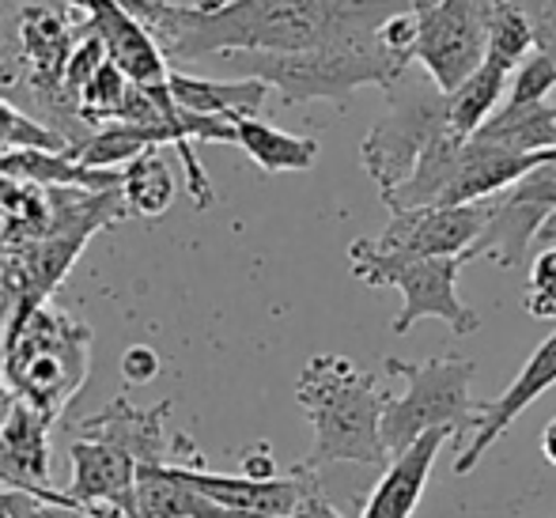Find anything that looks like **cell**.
<instances>
[{"label":"cell","instance_id":"6da1fadb","mask_svg":"<svg viewBox=\"0 0 556 518\" xmlns=\"http://www.w3.org/2000/svg\"><path fill=\"white\" fill-rule=\"evenodd\" d=\"M160 42L163 58L190 65L224 53H300L379 30L409 0H122Z\"/></svg>","mask_w":556,"mask_h":518},{"label":"cell","instance_id":"7a4b0ae2","mask_svg":"<svg viewBox=\"0 0 556 518\" xmlns=\"http://www.w3.org/2000/svg\"><path fill=\"white\" fill-rule=\"evenodd\" d=\"M387 397L375 379L356 367L349 356H311L295 379V402L307 413L315 431V451L303 469L318 473L333 462H356V466H390L387 443H382V409Z\"/></svg>","mask_w":556,"mask_h":518},{"label":"cell","instance_id":"3957f363","mask_svg":"<svg viewBox=\"0 0 556 518\" xmlns=\"http://www.w3.org/2000/svg\"><path fill=\"white\" fill-rule=\"evenodd\" d=\"M220 61L231 65L239 76L269 84L285 103H315V99L344 103L356 88H371V84L387 91L390 84L402 80L413 68V61L387 50L382 27L341 38V42H330V46H318V50L224 53Z\"/></svg>","mask_w":556,"mask_h":518},{"label":"cell","instance_id":"277c9868","mask_svg":"<svg viewBox=\"0 0 556 518\" xmlns=\"http://www.w3.org/2000/svg\"><path fill=\"white\" fill-rule=\"evenodd\" d=\"M0 375L12 397L58 424L91 375V326L46 303L12 337H4Z\"/></svg>","mask_w":556,"mask_h":518},{"label":"cell","instance_id":"5b68a950","mask_svg":"<svg viewBox=\"0 0 556 518\" xmlns=\"http://www.w3.org/2000/svg\"><path fill=\"white\" fill-rule=\"evenodd\" d=\"M387 371L394 379H405V394L387 397V409H382V443L390 458L435 428H451L454 439H462V431H473L477 402L469 394L473 359L428 356L425 364H409V359L387 356Z\"/></svg>","mask_w":556,"mask_h":518},{"label":"cell","instance_id":"8992f818","mask_svg":"<svg viewBox=\"0 0 556 518\" xmlns=\"http://www.w3.org/2000/svg\"><path fill=\"white\" fill-rule=\"evenodd\" d=\"M387 114L367 129L359 144V160L371 182L379 186V198L405 182L417 170V163L428 155V148L446 137V91L420 65H413L402 80L387 88Z\"/></svg>","mask_w":556,"mask_h":518},{"label":"cell","instance_id":"52a82bcc","mask_svg":"<svg viewBox=\"0 0 556 518\" xmlns=\"http://www.w3.org/2000/svg\"><path fill=\"white\" fill-rule=\"evenodd\" d=\"M352 277L367 288H397L402 314L390 321L397 337H405L420 318H440L458 337L481 329V314L466 307L458 295V273L466 257H387L371 247V239H356L349 247Z\"/></svg>","mask_w":556,"mask_h":518},{"label":"cell","instance_id":"ba28073f","mask_svg":"<svg viewBox=\"0 0 556 518\" xmlns=\"http://www.w3.org/2000/svg\"><path fill=\"white\" fill-rule=\"evenodd\" d=\"M413 12L420 23L417 65L451 96L466 76L484 65L492 0H432Z\"/></svg>","mask_w":556,"mask_h":518},{"label":"cell","instance_id":"9c48e42d","mask_svg":"<svg viewBox=\"0 0 556 518\" xmlns=\"http://www.w3.org/2000/svg\"><path fill=\"white\" fill-rule=\"evenodd\" d=\"M492 219V201L454 209H402L375 235L371 247L387 257H466Z\"/></svg>","mask_w":556,"mask_h":518},{"label":"cell","instance_id":"30bf717a","mask_svg":"<svg viewBox=\"0 0 556 518\" xmlns=\"http://www.w3.org/2000/svg\"><path fill=\"white\" fill-rule=\"evenodd\" d=\"M553 387H556V329L545 337L542 344H538L534 356L522 364V371L515 375L511 387H507L504 394L492 397V402H484V405H477L469 443L458 446V454H454V473L458 477L473 473L477 462H481L484 454L500 443V435H504V431Z\"/></svg>","mask_w":556,"mask_h":518},{"label":"cell","instance_id":"8fae6325","mask_svg":"<svg viewBox=\"0 0 556 518\" xmlns=\"http://www.w3.org/2000/svg\"><path fill=\"white\" fill-rule=\"evenodd\" d=\"M73 477L68 489L58 492V507H80V511H117L137 518V462L125 451L99 439H76L68 446Z\"/></svg>","mask_w":556,"mask_h":518},{"label":"cell","instance_id":"7c38bea8","mask_svg":"<svg viewBox=\"0 0 556 518\" xmlns=\"http://www.w3.org/2000/svg\"><path fill=\"white\" fill-rule=\"evenodd\" d=\"M50 431L53 420L35 405L20 397L0 405V489L58 504V489L50 481Z\"/></svg>","mask_w":556,"mask_h":518},{"label":"cell","instance_id":"4fadbf2b","mask_svg":"<svg viewBox=\"0 0 556 518\" xmlns=\"http://www.w3.org/2000/svg\"><path fill=\"white\" fill-rule=\"evenodd\" d=\"M178 473L231 518H292L311 481V469L303 466H295L288 477H269V481L247 473H208L201 466H178Z\"/></svg>","mask_w":556,"mask_h":518},{"label":"cell","instance_id":"5bb4252c","mask_svg":"<svg viewBox=\"0 0 556 518\" xmlns=\"http://www.w3.org/2000/svg\"><path fill=\"white\" fill-rule=\"evenodd\" d=\"M73 4L84 8L88 30L106 46V58L129 76V84L160 88L170 80V61L163 58L160 42L122 0H73Z\"/></svg>","mask_w":556,"mask_h":518},{"label":"cell","instance_id":"9a60e30c","mask_svg":"<svg viewBox=\"0 0 556 518\" xmlns=\"http://www.w3.org/2000/svg\"><path fill=\"white\" fill-rule=\"evenodd\" d=\"M167 413L170 402L140 409L129 402V394H117L111 405L76 424V439L111 443L129 454L137 466H175V439L167 435V424H163Z\"/></svg>","mask_w":556,"mask_h":518},{"label":"cell","instance_id":"2e32d148","mask_svg":"<svg viewBox=\"0 0 556 518\" xmlns=\"http://www.w3.org/2000/svg\"><path fill=\"white\" fill-rule=\"evenodd\" d=\"M549 155H519L507 152V148L484 144V140L469 137L462 144L458 155V170H454V182L446 190L440 209H454V205H477V201H492L500 193L515 190L522 178H530L538 167H545Z\"/></svg>","mask_w":556,"mask_h":518},{"label":"cell","instance_id":"e0dca14e","mask_svg":"<svg viewBox=\"0 0 556 518\" xmlns=\"http://www.w3.org/2000/svg\"><path fill=\"white\" fill-rule=\"evenodd\" d=\"M84 35H73L68 20L53 4H27L20 12V50H23V73L27 84L42 96L65 103L61 76L73 58L76 42Z\"/></svg>","mask_w":556,"mask_h":518},{"label":"cell","instance_id":"ac0fdd59","mask_svg":"<svg viewBox=\"0 0 556 518\" xmlns=\"http://www.w3.org/2000/svg\"><path fill=\"white\" fill-rule=\"evenodd\" d=\"M451 439H454L451 428H435V431H428V435H420L413 446H405L402 454H394L359 518H413L420 496H425V489H428L435 458H440V451Z\"/></svg>","mask_w":556,"mask_h":518},{"label":"cell","instance_id":"d6986e66","mask_svg":"<svg viewBox=\"0 0 556 518\" xmlns=\"http://www.w3.org/2000/svg\"><path fill=\"white\" fill-rule=\"evenodd\" d=\"M170 96L182 110L190 114H205V117H224V122H239V117H254L262 110L265 96H269V84L250 80H201L190 76L182 68H170Z\"/></svg>","mask_w":556,"mask_h":518},{"label":"cell","instance_id":"ffe728a7","mask_svg":"<svg viewBox=\"0 0 556 518\" xmlns=\"http://www.w3.org/2000/svg\"><path fill=\"white\" fill-rule=\"evenodd\" d=\"M235 144L265 170V175H292V170H311L318 160V140L292 137L262 117H239L235 122Z\"/></svg>","mask_w":556,"mask_h":518},{"label":"cell","instance_id":"44dd1931","mask_svg":"<svg viewBox=\"0 0 556 518\" xmlns=\"http://www.w3.org/2000/svg\"><path fill=\"white\" fill-rule=\"evenodd\" d=\"M473 137L519 155H549L556 148V103L500 106Z\"/></svg>","mask_w":556,"mask_h":518},{"label":"cell","instance_id":"7402d4cb","mask_svg":"<svg viewBox=\"0 0 556 518\" xmlns=\"http://www.w3.org/2000/svg\"><path fill=\"white\" fill-rule=\"evenodd\" d=\"M152 148H167V137H163L160 129H148V125H137V122H106L96 137L68 148V155H73L80 167L114 170V167H129L137 155L152 152Z\"/></svg>","mask_w":556,"mask_h":518},{"label":"cell","instance_id":"603a6c76","mask_svg":"<svg viewBox=\"0 0 556 518\" xmlns=\"http://www.w3.org/2000/svg\"><path fill=\"white\" fill-rule=\"evenodd\" d=\"M507 84H511V73H504L500 65L484 61L473 76L458 84V88L446 96V122L458 137H473L492 114H496L500 99L507 96Z\"/></svg>","mask_w":556,"mask_h":518},{"label":"cell","instance_id":"cb8c5ba5","mask_svg":"<svg viewBox=\"0 0 556 518\" xmlns=\"http://www.w3.org/2000/svg\"><path fill=\"white\" fill-rule=\"evenodd\" d=\"M122 201L125 209H129V216H163V212L170 209V201H175V170H170V163L163 160L160 148H152V152L137 155V160L129 163V167L122 170Z\"/></svg>","mask_w":556,"mask_h":518},{"label":"cell","instance_id":"d4e9b609","mask_svg":"<svg viewBox=\"0 0 556 518\" xmlns=\"http://www.w3.org/2000/svg\"><path fill=\"white\" fill-rule=\"evenodd\" d=\"M534 50H542V38H538V27L527 15V8L515 4V0H492L489 53H484V61L500 65L504 73H515Z\"/></svg>","mask_w":556,"mask_h":518},{"label":"cell","instance_id":"484cf974","mask_svg":"<svg viewBox=\"0 0 556 518\" xmlns=\"http://www.w3.org/2000/svg\"><path fill=\"white\" fill-rule=\"evenodd\" d=\"M0 148L15 152V148H42V152H68L65 132H58L53 125L35 122L30 114H23L20 106H12L8 99H0Z\"/></svg>","mask_w":556,"mask_h":518},{"label":"cell","instance_id":"4316f807","mask_svg":"<svg viewBox=\"0 0 556 518\" xmlns=\"http://www.w3.org/2000/svg\"><path fill=\"white\" fill-rule=\"evenodd\" d=\"M556 91V58L545 50H534L519 68L511 73L507 84V99L504 106H534V103H549V96Z\"/></svg>","mask_w":556,"mask_h":518},{"label":"cell","instance_id":"83f0119b","mask_svg":"<svg viewBox=\"0 0 556 518\" xmlns=\"http://www.w3.org/2000/svg\"><path fill=\"white\" fill-rule=\"evenodd\" d=\"M129 88H132L129 76H125L122 68L114 65V61H106V65L96 73V80L84 88L80 106H76V110H80L84 122H117V114H122Z\"/></svg>","mask_w":556,"mask_h":518},{"label":"cell","instance_id":"f1b7e54d","mask_svg":"<svg viewBox=\"0 0 556 518\" xmlns=\"http://www.w3.org/2000/svg\"><path fill=\"white\" fill-rule=\"evenodd\" d=\"M522 311L530 318L556 321V247H545L534 257L527 277V292H522Z\"/></svg>","mask_w":556,"mask_h":518},{"label":"cell","instance_id":"f546056e","mask_svg":"<svg viewBox=\"0 0 556 518\" xmlns=\"http://www.w3.org/2000/svg\"><path fill=\"white\" fill-rule=\"evenodd\" d=\"M160 375V352L148 349V344H129L122 352V379L129 387H144Z\"/></svg>","mask_w":556,"mask_h":518},{"label":"cell","instance_id":"4dcf8cb0","mask_svg":"<svg viewBox=\"0 0 556 518\" xmlns=\"http://www.w3.org/2000/svg\"><path fill=\"white\" fill-rule=\"evenodd\" d=\"M507 193H515L519 201H530V205H545L553 212L549 216V224H545V231L542 235H556V178H538V175H530V178H522L515 190H507Z\"/></svg>","mask_w":556,"mask_h":518},{"label":"cell","instance_id":"1f68e13d","mask_svg":"<svg viewBox=\"0 0 556 518\" xmlns=\"http://www.w3.org/2000/svg\"><path fill=\"white\" fill-rule=\"evenodd\" d=\"M8 507H12V518H68V507H58L30 492H8Z\"/></svg>","mask_w":556,"mask_h":518},{"label":"cell","instance_id":"d6a6232c","mask_svg":"<svg viewBox=\"0 0 556 518\" xmlns=\"http://www.w3.org/2000/svg\"><path fill=\"white\" fill-rule=\"evenodd\" d=\"M292 518H341V515H337V507L323 496V489H318V477L315 473H311L307 489H303V500H300V507H295Z\"/></svg>","mask_w":556,"mask_h":518},{"label":"cell","instance_id":"836d02e7","mask_svg":"<svg viewBox=\"0 0 556 518\" xmlns=\"http://www.w3.org/2000/svg\"><path fill=\"white\" fill-rule=\"evenodd\" d=\"M242 473L247 477H257V481H269V477H277V466H273V451L269 443H257L254 451L242 458Z\"/></svg>","mask_w":556,"mask_h":518},{"label":"cell","instance_id":"e575fe53","mask_svg":"<svg viewBox=\"0 0 556 518\" xmlns=\"http://www.w3.org/2000/svg\"><path fill=\"white\" fill-rule=\"evenodd\" d=\"M542 454H545V462L556 469V416L545 424V431H542Z\"/></svg>","mask_w":556,"mask_h":518},{"label":"cell","instance_id":"d590c367","mask_svg":"<svg viewBox=\"0 0 556 518\" xmlns=\"http://www.w3.org/2000/svg\"><path fill=\"white\" fill-rule=\"evenodd\" d=\"M534 175H538V178H556V148L549 152V160H545V167H538Z\"/></svg>","mask_w":556,"mask_h":518},{"label":"cell","instance_id":"8d00e7d4","mask_svg":"<svg viewBox=\"0 0 556 518\" xmlns=\"http://www.w3.org/2000/svg\"><path fill=\"white\" fill-rule=\"evenodd\" d=\"M0 518H12V507H8V489H0Z\"/></svg>","mask_w":556,"mask_h":518},{"label":"cell","instance_id":"74e56055","mask_svg":"<svg viewBox=\"0 0 556 518\" xmlns=\"http://www.w3.org/2000/svg\"><path fill=\"white\" fill-rule=\"evenodd\" d=\"M8 402H12V390H8L4 375H0V405H8Z\"/></svg>","mask_w":556,"mask_h":518},{"label":"cell","instance_id":"f35d334b","mask_svg":"<svg viewBox=\"0 0 556 518\" xmlns=\"http://www.w3.org/2000/svg\"><path fill=\"white\" fill-rule=\"evenodd\" d=\"M68 518H96L91 511H80V507H68Z\"/></svg>","mask_w":556,"mask_h":518},{"label":"cell","instance_id":"ab89813d","mask_svg":"<svg viewBox=\"0 0 556 518\" xmlns=\"http://www.w3.org/2000/svg\"><path fill=\"white\" fill-rule=\"evenodd\" d=\"M413 8H420V4H432V0H409Z\"/></svg>","mask_w":556,"mask_h":518}]
</instances>
